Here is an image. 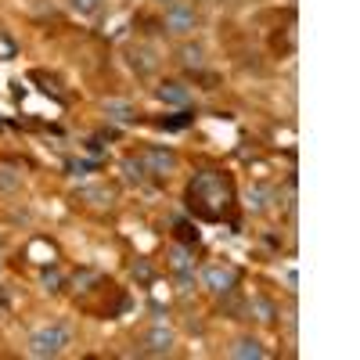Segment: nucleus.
<instances>
[{"label":"nucleus","instance_id":"nucleus-1","mask_svg":"<svg viewBox=\"0 0 360 360\" xmlns=\"http://www.w3.org/2000/svg\"><path fill=\"white\" fill-rule=\"evenodd\" d=\"M234 202V184L224 176V173H195V180L188 184V209L198 213L202 220H220L227 217V209Z\"/></svg>","mask_w":360,"mask_h":360},{"label":"nucleus","instance_id":"nucleus-2","mask_svg":"<svg viewBox=\"0 0 360 360\" xmlns=\"http://www.w3.org/2000/svg\"><path fill=\"white\" fill-rule=\"evenodd\" d=\"M69 328L65 324H47V328H37L33 335H29L25 349L29 356H37V360H51V356H62L65 346H69Z\"/></svg>","mask_w":360,"mask_h":360},{"label":"nucleus","instance_id":"nucleus-3","mask_svg":"<svg viewBox=\"0 0 360 360\" xmlns=\"http://www.w3.org/2000/svg\"><path fill=\"white\" fill-rule=\"evenodd\" d=\"M238 281H242V274H238V266H231V263H209L202 270V285L213 295H231L238 288Z\"/></svg>","mask_w":360,"mask_h":360},{"label":"nucleus","instance_id":"nucleus-4","mask_svg":"<svg viewBox=\"0 0 360 360\" xmlns=\"http://www.w3.org/2000/svg\"><path fill=\"white\" fill-rule=\"evenodd\" d=\"M195 25H198L195 4H188V0H169L166 4V33L188 37V33H195Z\"/></svg>","mask_w":360,"mask_h":360},{"label":"nucleus","instance_id":"nucleus-5","mask_svg":"<svg viewBox=\"0 0 360 360\" xmlns=\"http://www.w3.org/2000/svg\"><path fill=\"white\" fill-rule=\"evenodd\" d=\"M173 342H176L173 328L152 324V328L144 332V339H141V353H144V356H169V353H173Z\"/></svg>","mask_w":360,"mask_h":360},{"label":"nucleus","instance_id":"nucleus-6","mask_svg":"<svg viewBox=\"0 0 360 360\" xmlns=\"http://www.w3.org/2000/svg\"><path fill=\"white\" fill-rule=\"evenodd\" d=\"M155 98L162 101V105H173V108H188L191 105V86L184 83V79H162L159 86H155Z\"/></svg>","mask_w":360,"mask_h":360},{"label":"nucleus","instance_id":"nucleus-7","mask_svg":"<svg viewBox=\"0 0 360 360\" xmlns=\"http://www.w3.org/2000/svg\"><path fill=\"white\" fill-rule=\"evenodd\" d=\"M144 169L155 173V176H169L176 169V152H169V148H148V152L141 155Z\"/></svg>","mask_w":360,"mask_h":360},{"label":"nucleus","instance_id":"nucleus-8","mask_svg":"<svg viewBox=\"0 0 360 360\" xmlns=\"http://www.w3.org/2000/svg\"><path fill=\"white\" fill-rule=\"evenodd\" d=\"M169 266H173V274H176V285L188 292V285H191V278H195V259H191V252L180 249V245H173V249H169Z\"/></svg>","mask_w":360,"mask_h":360},{"label":"nucleus","instance_id":"nucleus-9","mask_svg":"<svg viewBox=\"0 0 360 360\" xmlns=\"http://www.w3.org/2000/svg\"><path fill=\"white\" fill-rule=\"evenodd\" d=\"M227 356H234V360H266V346L259 339H252V335H242V339L231 342Z\"/></svg>","mask_w":360,"mask_h":360},{"label":"nucleus","instance_id":"nucleus-10","mask_svg":"<svg viewBox=\"0 0 360 360\" xmlns=\"http://www.w3.org/2000/svg\"><path fill=\"white\" fill-rule=\"evenodd\" d=\"M130 65H134V72H137V76H152V72L159 69V58H155V51H152V47L137 44V47H130Z\"/></svg>","mask_w":360,"mask_h":360},{"label":"nucleus","instance_id":"nucleus-11","mask_svg":"<svg viewBox=\"0 0 360 360\" xmlns=\"http://www.w3.org/2000/svg\"><path fill=\"white\" fill-rule=\"evenodd\" d=\"M76 198H79V202H86V205H112V202H115V188H112V184L79 188V191H76Z\"/></svg>","mask_w":360,"mask_h":360},{"label":"nucleus","instance_id":"nucleus-12","mask_svg":"<svg viewBox=\"0 0 360 360\" xmlns=\"http://www.w3.org/2000/svg\"><path fill=\"white\" fill-rule=\"evenodd\" d=\"M105 115L115 119V123H134V119H137V112L127 101H105Z\"/></svg>","mask_w":360,"mask_h":360},{"label":"nucleus","instance_id":"nucleus-13","mask_svg":"<svg viewBox=\"0 0 360 360\" xmlns=\"http://www.w3.org/2000/svg\"><path fill=\"white\" fill-rule=\"evenodd\" d=\"M180 62H184L188 69H202V65H205L202 44H184V47H180Z\"/></svg>","mask_w":360,"mask_h":360},{"label":"nucleus","instance_id":"nucleus-14","mask_svg":"<svg viewBox=\"0 0 360 360\" xmlns=\"http://www.w3.org/2000/svg\"><path fill=\"white\" fill-rule=\"evenodd\" d=\"M249 314H252V317H256L259 324H270V321H274V317H278V314H274V303H266V299H263V295H256V299H252V303H249Z\"/></svg>","mask_w":360,"mask_h":360},{"label":"nucleus","instance_id":"nucleus-15","mask_svg":"<svg viewBox=\"0 0 360 360\" xmlns=\"http://www.w3.org/2000/svg\"><path fill=\"white\" fill-rule=\"evenodd\" d=\"M123 173H127V180H130V184H144V180H148V169H144V162H141V155L134 159H123Z\"/></svg>","mask_w":360,"mask_h":360},{"label":"nucleus","instance_id":"nucleus-16","mask_svg":"<svg viewBox=\"0 0 360 360\" xmlns=\"http://www.w3.org/2000/svg\"><path fill=\"white\" fill-rule=\"evenodd\" d=\"M191 119H195V112H188V108H184V112L173 115V119H159V127H162V130H184V127L191 123Z\"/></svg>","mask_w":360,"mask_h":360},{"label":"nucleus","instance_id":"nucleus-17","mask_svg":"<svg viewBox=\"0 0 360 360\" xmlns=\"http://www.w3.org/2000/svg\"><path fill=\"white\" fill-rule=\"evenodd\" d=\"M101 4L105 0H69V8L76 15H94V11H101Z\"/></svg>","mask_w":360,"mask_h":360},{"label":"nucleus","instance_id":"nucleus-18","mask_svg":"<svg viewBox=\"0 0 360 360\" xmlns=\"http://www.w3.org/2000/svg\"><path fill=\"white\" fill-rule=\"evenodd\" d=\"M266 198H270V188L249 191V209H252V213H259V209H266Z\"/></svg>","mask_w":360,"mask_h":360},{"label":"nucleus","instance_id":"nucleus-19","mask_svg":"<svg viewBox=\"0 0 360 360\" xmlns=\"http://www.w3.org/2000/svg\"><path fill=\"white\" fill-rule=\"evenodd\" d=\"M44 288H47V292H62V274H58L54 266L44 270Z\"/></svg>","mask_w":360,"mask_h":360},{"label":"nucleus","instance_id":"nucleus-20","mask_svg":"<svg viewBox=\"0 0 360 360\" xmlns=\"http://www.w3.org/2000/svg\"><path fill=\"white\" fill-rule=\"evenodd\" d=\"M18 184H22V176H18V173L0 169V191H11V188H18Z\"/></svg>","mask_w":360,"mask_h":360},{"label":"nucleus","instance_id":"nucleus-21","mask_svg":"<svg viewBox=\"0 0 360 360\" xmlns=\"http://www.w3.org/2000/svg\"><path fill=\"white\" fill-rule=\"evenodd\" d=\"M134 278H137L141 285H148V281H152V266H148L144 259H137V263H134Z\"/></svg>","mask_w":360,"mask_h":360},{"label":"nucleus","instance_id":"nucleus-22","mask_svg":"<svg viewBox=\"0 0 360 360\" xmlns=\"http://www.w3.org/2000/svg\"><path fill=\"white\" fill-rule=\"evenodd\" d=\"M0 54H4V58H15V44H11L8 37H0Z\"/></svg>","mask_w":360,"mask_h":360},{"label":"nucleus","instance_id":"nucleus-23","mask_svg":"<svg viewBox=\"0 0 360 360\" xmlns=\"http://www.w3.org/2000/svg\"><path fill=\"white\" fill-rule=\"evenodd\" d=\"M159 4H169V0H159Z\"/></svg>","mask_w":360,"mask_h":360}]
</instances>
